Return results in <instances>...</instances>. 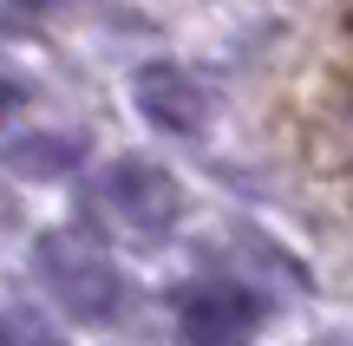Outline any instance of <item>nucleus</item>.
Returning a JSON list of instances; mask_svg holds the SVG:
<instances>
[{
  "instance_id": "f257e3e1",
  "label": "nucleus",
  "mask_w": 353,
  "mask_h": 346,
  "mask_svg": "<svg viewBox=\"0 0 353 346\" xmlns=\"http://www.w3.org/2000/svg\"><path fill=\"white\" fill-rule=\"evenodd\" d=\"M7 105H20V91H13V85H0V111H7Z\"/></svg>"
}]
</instances>
